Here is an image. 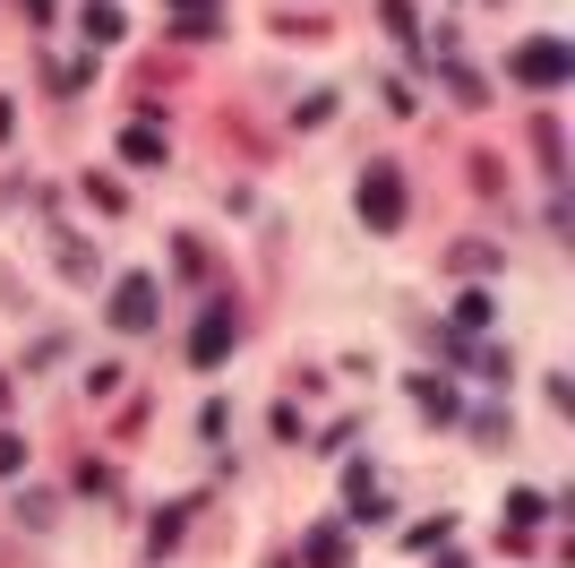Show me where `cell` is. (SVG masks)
Returning <instances> with one entry per match:
<instances>
[{
	"instance_id": "6da1fadb",
	"label": "cell",
	"mask_w": 575,
	"mask_h": 568,
	"mask_svg": "<svg viewBox=\"0 0 575 568\" xmlns=\"http://www.w3.org/2000/svg\"><path fill=\"white\" fill-rule=\"evenodd\" d=\"M361 216H370V233H395V225H404V172L395 165H370V181H361Z\"/></svg>"
},
{
	"instance_id": "7a4b0ae2",
	"label": "cell",
	"mask_w": 575,
	"mask_h": 568,
	"mask_svg": "<svg viewBox=\"0 0 575 568\" xmlns=\"http://www.w3.org/2000/svg\"><path fill=\"white\" fill-rule=\"evenodd\" d=\"M112 328L121 336L155 328V276H121V285H112Z\"/></svg>"
},
{
	"instance_id": "3957f363",
	"label": "cell",
	"mask_w": 575,
	"mask_h": 568,
	"mask_svg": "<svg viewBox=\"0 0 575 568\" xmlns=\"http://www.w3.org/2000/svg\"><path fill=\"white\" fill-rule=\"evenodd\" d=\"M567 69H575L567 43H524V52H515V78H524V87H558Z\"/></svg>"
},
{
	"instance_id": "277c9868",
	"label": "cell",
	"mask_w": 575,
	"mask_h": 568,
	"mask_svg": "<svg viewBox=\"0 0 575 568\" xmlns=\"http://www.w3.org/2000/svg\"><path fill=\"white\" fill-rule=\"evenodd\" d=\"M190 353H198V362H224V353H232V310H206V319H198Z\"/></svg>"
},
{
	"instance_id": "5b68a950",
	"label": "cell",
	"mask_w": 575,
	"mask_h": 568,
	"mask_svg": "<svg viewBox=\"0 0 575 568\" xmlns=\"http://www.w3.org/2000/svg\"><path fill=\"white\" fill-rule=\"evenodd\" d=\"M129 34V18L112 9V0H87V43H121Z\"/></svg>"
},
{
	"instance_id": "8992f818",
	"label": "cell",
	"mask_w": 575,
	"mask_h": 568,
	"mask_svg": "<svg viewBox=\"0 0 575 568\" xmlns=\"http://www.w3.org/2000/svg\"><path fill=\"white\" fill-rule=\"evenodd\" d=\"M121 156H129V165H163V130H129Z\"/></svg>"
},
{
	"instance_id": "52a82bcc",
	"label": "cell",
	"mask_w": 575,
	"mask_h": 568,
	"mask_svg": "<svg viewBox=\"0 0 575 568\" xmlns=\"http://www.w3.org/2000/svg\"><path fill=\"white\" fill-rule=\"evenodd\" d=\"M310 560H319V568H344V535H335V526H326V535H310Z\"/></svg>"
},
{
	"instance_id": "ba28073f",
	"label": "cell",
	"mask_w": 575,
	"mask_h": 568,
	"mask_svg": "<svg viewBox=\"0 0 575 568\" xmlns=\"http://www.w3.org/2000/svg\"><path fill=\"white\" fill-rule=\"evenodd\" d=\"M542 508H549L542 491H515V500H507V526H533V517H542Z\"/></svg>"
},
{
	"instance_id": "9c48e42d",
	"label": "cell",
	"mask_w": 575,
	"mask_h": 568,
	"mask_svg": "<svg viewBox=\"0 0 575 568\" xmlns=\"http://www.w3.org/2000/svg\"><path fill=\"white\" fill-rule=\"evenodd\" d=\"M18 466H27V439H18V431H0V474H18Z\"/></svg>"
},
{
	"instance_id": "30bf717a",
	"label": "cell",
	"mask_w": 575,
	"mask_h": 568,
	"mask_svg": "<svg viewBox=\"0 0 575 568\" xmlns=\"http://www.w3.org/2000/svg\"><path fill=\"white\" fill-rule=\"evenodd\" d=\"M181 9H190V18H206V0H181Z\"/></svg>"
}]
</instances>
